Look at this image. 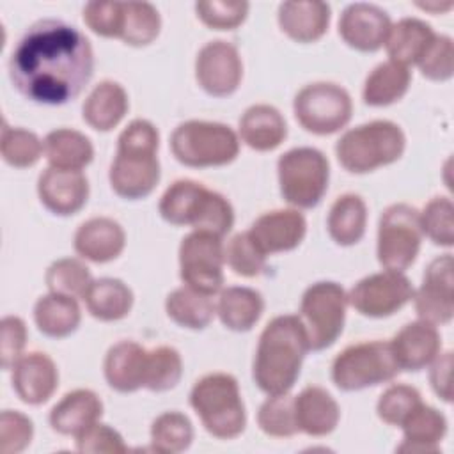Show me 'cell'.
Segmentation results:
<instances>
[{
  "instance_id": "1",
  "label": "cell",
  "mask_w": 454,
  "mask_h": 454,
  "mask_svg": "<svg viewBox=\"0 0 454 454\" xmlns=\"http://www.w3.org/2000/svg\"><path fill=\"white\" fill-rule=\"evenodd\" d=\"M94 73L90 41L62 20H39L18 39L9 59L14 89L39 105H66Z\"/></svg>"
},
{
  "instance_id": "2",
  "label": "cell",
  "mask_w": 454,
  "mask_h": 454,
  "mask_svg": "<svg viewBox=\"0 0 454 454\" xmlns=\"http://www.w3.org/2000/svg\"><path fill=\"white\" fill-rule=\"evenodd\" d=\"M309 349V337L300 316L273 317L261 332L255 349L252 369L255 385L268 395L289 392Z\"/></svg>"
},
{
  "instance_id": "3",
  "label": "cell",
  "mask_w": 454,
  "mask_h": 454,
  "mask_svg": "<svg viewBox=\"0 0 454 454\" xmlns=\"http://www.w3.org/2000/svg\"><path fill=\"white\" fill-rule=\"evenodd\" d=\"M160 135L145 119L131 121L117 138V153L108 170L112 190L128 200L147 197L160 181Z\"/></svg>"
},
{
  "instance_id": "4",
  "label": "cell",
  "mask_w": 454,
  "mask_h": 454,
  "mask_svg": "<svg viewBox=\"0 0 454 454\" xmlns=\"http://www.w3.org/2000/svg\"><path fill=\"white\" fill-rule=\"evenodd\" d=\"M158 209L161 218L172 225H190L193 231L213 232L220 238L234 225L231 202L193 179L174 181L163 192Z\"/></svg>"
},
{
  "instance_id": "5",
  "label": "cell",
  "mask_w": 454,
  "mask_h": 454,
  "mask_svg": "<svg viewBox=\"0 0 454 454\" xmlns=\"http://www.w3.org/2000/svg\"><path fill=\"white\" fill-rule=\"evenodd\" d=\"M190 404L204 429L220 440L239 436L247 426V411L238 380L227 372H211L195 381Z\"/></svg>"
},
{
  "instance_id": "6",
  "label": "cell",
  "mask_w": 454,
  "mask_h": 454,
  "mask_svg": "<svg viewBox=\"0 0 454 454\" xmlns=\"http://www.w3.org/2000/svg\"><path fill=\"white\" fill-rule=\"evenodd\" d=\"M406 147L403 129L385 119L348 129L335 144L339 163L353 174H365L397 161Z\"/></svg>"
},
{
  "instance_id": "7",
  "label": "cell",
  "mask_w": 454,
  "mask_h": 454,
  "mask_svg": "<svg viewBox=\"0 0 454 454\" xmlns=\"http://www.w3.org/2000/svg\"><path fill=\"white\" fill-rule=\"evenodd\" d=\"M170 151L174 158L195 168L220 167L236 160L239 138L234 129L222 122L186 121L170 135Z\"/></svg>"
},
{
  "instance_id": "8",
  "label": "cell",
  "mask_w": 454,
  "mask_h": 454,
  "mask_svg": "<svg viewBox=\"0 0 454 454\" xmlns=\"http://www.w3.org/2000/svg\"><path fill=\"white\" fill-rule=\"evenodd\" d=\"M278 184L284 200L294 207L310 209L326 193L330 165L316 147H294L284 153L277 163Z\"/></svg>"
},
{
  "instance_id": "9",
  "label": "cell",
  "mask_w": 454,
  "mask_h": 454,
  "mask_svg": "<svg viewBox=\"0 0 454 454\" xmlns=\"http://www.w3.org/2000/svg\"><path fill=\"white\" fill-rule=\"evenodd\" d=\"M390 342L364 340L344 348L332 364V380L344 392L376 387L399 372Z\"/></svg>"
},
{
  "instance_id": "10",
  "label": "cell",
  "mask_w": 454,
  "mask_h": 454,
  "mask_svg": "<svg viewBox=\"0 0 454 454\" xmlns=\"http://www.w3.org/2000/svg\"><path fill=\"white\" fill-rule=\"evenodd\" d=\"M348 303V293L337 282L323 280L305 289L298 316L312 351H321L337 340L344 328Z\"/></svg>"
},
{
  "instance_id": "11",
  "label": "cell",
  "mask_w": 454,
  "mask_h": 454,
  "mask_svg": "<svg viewBox=\"0 0 454 454\" xmlns=\"http://www.w3.org/2000/svg\"><path fill=\"white\" fill-rule=\"evenodd\" d=\"M422 227L419 211L404 202L388 206L378 223V261L385 270L404 271L420 250Z\"/></svg>"
},
{
  "instance_id": "12",
  "label": "cell",
  "mask_w": 454,
  "mask_h": 454,
  "mask_svg": "<svg viewBox=\"0 0 454 454\" xmlns=\"http://www.w3.org/2000/svg\"><path fill=\"white\" fill-rule=\"evenodd\" d=\"M293 110L305 131L332 135L349 122L353 103L344 87L332 82H314L298 90Z\"/></svg>"
},
{
  "instance_id": "13",
  "label": "cell",
  "mask_w": 454,
  "mask_h": 454,
  "mask_svg": "<svg viewBox=\"0 0 454 454\" xmlns=\"http://www.w3.org/2000/svg\"><path fill=\"white\" fill-rule=\"evenodd\" d=\"M225 248L222 238L206 232L192 231L179 245V277L184 286L213 296L223 284Z\"/></svg>"
},
{
  "instance_id": "14",
  "label": "cell",
  "mask_w": 454,
  "mask_h": 454,
  "mask_svg": "<svg viewBox=\"0 0 454 454\" xmlns=\"http://www.w3.org/2000/svg\"><path fill=\"white\" fill-rule=\"evenodd\" d=\"M413 286L401 271L385 270L358 280L348 294L356 312L367 317H387L413 298Z\"/></svg>"
},
{
  "instance_id": "15",
  "label": "cell",
  "mask_w": 454,
  "mask_h": 454,
  "mask_svg": "<svg viewBox=\"0 0 454 454\" xmlns=\"http://www.w3.org/2000/svg\"><path fill=\"white\" fill-rule=\"evenodd\" d=\"M454 261L450 254L434 257L422 277V284L413 291L415 312L419 319L431 325H447L454 316Z\"/></svg>"
},
{
  "instance_id": "16",
  "label": "cell",
  "mask_w": 454,
  "mask_h": 454,
  "mask_svg": "<svg viewBox=\"0 0 454 454\" xmlns=\"http://www.w3.org/2000/svg\"><path fill=\"white\" fill-rule=\"evenodd\" d=\"M195 78L209 96H231L243 78L238 48L222 39L206 43L195 59Z\"/></svg>"
},
{
  "instance_id": "17",
  "label": "cell",
  "mask_w": 454,
  "mask_h": 454,
  "mask_svg": "<svg viewBox=\"0 0 454 454\" xmlns=\"http://www.w3.org/2000/svg\"><path fill=\"white\" fill-rule=\"evenodd\" d=\"M388 14L367 2H356L348 5L339 18V35L342 41L358 51L380 50L390 32Z\"/></svg>"
},
{
  "instance_id": "18",
  "label": "cell",
  "mask_w": 454,
  "mask_h": 454,
  "mask_svg": "<svg viewBox=\"0 0 454 454\" xmlns=\"http://www.w3.org/2000/svg\"><path fill=\"white\" fill-rule=\"evenodd\" d=\"M37 193L48 211L59 216H69L85 206L89 181L82 170L48 167L37 179Z\"/></svg>"
},
{
  "instance_id": "19",
  "label": "cell",
  "mask_w": 454,
  "mask_h": 454,
  "mask_svg": "<svg viewBox=\"0 0 454 454\" xmlns=\"http://www.w3.org/2000/svg\"><path fill=\"white\" fill-rule=\"evenodd\" d=\"M248 232L266 255L287 252L303 241L307 220L298 209H275L255 218Z\"/></svg>"
},
{
  "instance_id": "20",
  "label": "cell",
  "mask_w": 454,
  "mask_h": 454,
  "mask_svg": "<svg viewBox=\"0 0 454 454\" xmlns=\"http://www.w3.org/2000/svg\"><path fill=\"white\" fill-rule=\"evenodd\" d=\"M390 348L401 371H420L438 356L442 339L434 325L419 319L404 325L392 337Z\"/></svg>"
},
{
  "instance_id": "21",
  "label": "cell",
  "mask_w": 454,
  "mask_h": 454,
  "mask_svg": "<svg viewBox=\"0 0 454 454\" xmlns=\"http://www.w3.org/2000/svg\"><path fill=\"white\" fill-rule=\"evenodd\" d=\"M59 387L55 362L41 351L21 355L12 367V388L27 404L46 403Z\"/></svg>"
},
{
  "instance_id": "22",
  "label": "cell",
  "mask_w": 454,
  "mask_h": 454,
  "mask_svg": "<svg viewBox=\"0 0 454 454\" xmlns=\"http://www.w3.org/2000/svg\"><path fill=\"white\" fill-rule=\"evenodd\" d=\"M126 234L119 222L108 216L85 220L74 232V250L80 257L92 262H108L121 255Z\"/></svg>"
},
{
  "instance_id": "23",
  "label": "cell",
  "mask_w": 454,
  "mask_h": 454,
  "mask_svg": "<svg viewBox=\"0 0 454 454\" xmlns=\"http://www.w3.org/2000/svg\"><path fill=\"white\" fill-rule=\"evenodd\" d=\"M147 349L135 340H119L114 344L103 362L106 383L122 394L135 392L144 387Z\"/></svg>"
},
{
  "instance_id": "24",
  "label": "cell",
  "mask_w": 454,
  "mask_h": 454,
  "mask_svg": "<svg viewBox=\"0 0 454 454\" xmlns=\"http://www.w3.org/2000/svg\"><path fill=\"white\" fill-rule=\"evenodd\" d=\"M103 415V403L96 392L76 388L67 392L50 411V426L53 431L67 436H78L82 431L96 424Z\"/></svg>"
},
{
  "instance_id": "25",
  "label": "cell",
  "mask_w": 454,
  "mask_h": 454,
  "mask_svg": "<svg viewBox=\"0 0 454 454\" xmlns=\"http://www.w3.org/2000/svg\"><path fill=\"white\" fill-rule=\"evenodd\" d=\"M298 429L309 436L330 434L340 419L337 401L321 387H305L294 397Z\"/></svg>"
},
{
  "instance_id": "26",
  "label": "cell",
  "mask_w": 454,
  "mask_h": 454,
  "mask_svg": "<svg viewBox=\"0 0 454 454\" xmlns=\"http://www.w3.org/2000/svg\"><path fill=\"white\" fill-rule=\"evenodd\" d=\"M278 25L296 43H314L325 35L330 25V5L325 2H282Z\"/></svg>"
},
{
  "instance_id": "27",
  "label": "cell",
  "mask_w": 454,
  "mask_h": 454,
  "mask_svg": "<svg viewBox=\"0 0 454 454\" xmlns=\"http://www.w3.org/2000/svg\"><path fill=\"white\" fill-rule=\"evenodd\" d=\"M403 443L397 452H438L447 433V419L429 404H417L403 420Z\"/></svg>"
},
{
  "instance_id": "28",
  "label": "cell",
  "mask_w": 454,
  "mask_h": 454,
  "mask_svg": "<svg viewBox=\"0 0 454 454\" xmlns=\"http://www.w3.org/2000/svg\"><path fill=\"white\" fill-rule=\"evenodd\" d=\"M239 137L250 149L273 151L287 137V124L275 106L252 105L239 119Z\"/></svg>"
},
{
  "instance_id": "29",
  "label": "cell",
  "mask_w": 454,
  "mask_h": 454,
  "mask_svg": "<svg viewBox=\"0 0 454 454\" xmlns=\"http://www.w3.org/2000/svg\"><path fill=\"white\" fill-rule=\"evenodd\" d=\"M128 108L129 101L124 87L114 80H103L89 92L82 115L90 128L110 131L122 121Z\"/></svg>"
},
{
  "instance_id": "30",
  "label": "cell",
  "mask_w": 454,
  "mask_h": 454,
  "mask_svg": "<svg viewBox=\"0 0 454 454\" xmlns=\"http://www.w3.org/2000/svg\"><path fill=\"white\" fill-rule=\"evenodd\" d=\"M264 300L259 291L245 286H231L220 293L216 314L222 325L232 332H248L259 321Z\"/></svg>"
},
{
  "instance_id": "31",
  "label": "cell",
  "mask_w": 454,
  "mask_h": 454,
  "mask_svg": "<svg viewBox=\"0 0 454 454\" xmlns=\"http://www.w3.org/2000/svg\"><path fill=\"white\" fill-rule=\"evenodd\" d=\"M82 319L76 298L60 293H48L34 305V321L48 337L62 339L71 335Z\"/></svg>"
},
{
  "instance_id": "32",
  "label": "cell",
  "mask_w": 454,
  "mask_h": 454,
  "mask_svg": "<svg viewBox=\"0 0 454 454\" xmlns=\"http://www.w3.org/2000/svg\"><path fill=\"white\" fill-rule=\"evenodd\" d=\"M83 301L92 317L99 321H119L129 314L133 293L122 280L103 277L92 280Z\"/></svg>"
},
{
  "instance_id": "33",
  "label": "cell",
  "mask_w": 454,
  "mask_h": 454,
  "mask_svg": "<svg viewBox=\"0 0 454 454\" xmlns=\"http://www.w3.org/2000/svg\"><path fill=\"white\" fill-rule=\"evenodd\" d=\"M367 206L356 193H344L330 207L326 227L330 238L340 247L358 243L365 234Z\"/></svg>"
},
{
  "instance_id": "34",
  "label": "cell",
  "mask_w": 454,
  "mask_h": 454,
  "mask_svg": "<svg viewBox=\"0 0 454 454\" xmlns=\"http://www.w3.org/2000/svg\"><path fill=\"white\" fill-rule=\"evenodd\" d=\"M434 37L431 25L419 18H403L390 27L385 46L392 62L401 66L417 64Z\"/></svg>"
},
{
  "instance_id": "35",
  "label": "cell",
  "mask_w": 454,
  "mask_h": 454,
  "mask_svg": "<svg viewBox=\"0 0 454 454\" xmlns=\"http://www.w3.org/2000/svg\"><path fill=\"white\" fill-rule=\"evenodd\" d=\"M44 154L50 167L64 170H82L94 158L90 140L71 128H59L44 137Z\"/></svg>"
},
{
  "instance_id": "36",
  "label": "cell",
  "mask_w": 454,
  "mask_h": 454,
  "mask_svg": "<svg viewBox=\"0 0 454 454\" xmlns=\"http://www.w3.org/2000/svg\"><path fill=\"white\" fill-rule=\"evenodd\" d=\"M411 82V73L406 66L387 60L378 64L365 78L362 98L371 106H387L399 101Z\"/></svg>"
},
{
  "instance_id": "37",
  "label": "cell",
  "mask_w": 454,
  "mask_h": 454,
  "mask_svg": "<svg viewBox=\"0 0 454 454\" xmlns=\"http://www.w3.org/2000/svg\"><path fill=\"white\" fill-rule=\"evenodd\" d=\"M165 310L176 325L190 330H202L213 321L216 305L209 294L183 286L168 293Z\"/></svg>"
},
{
  "instance_id": "38",
  "label": "cell",
  "mask_w": 454,
  "mask_h": 454,
  "mask_svg": "<svg viewBox=\"0 0 454 454\" xmlns=\"http://www.w3.org/2000/svg\"><path fill=\"white\" fill-rule=\"evenodd\" d=\"M161 28V18L156 7L149 2H122L121 35L129 46L151 44Z\"/></svg>"
},
{
  "instance_id": "39",
  "label": "cell",
  "mask_w": 454,
  "mask_h": 454,
  "mask_svg": "<svg viewBox=\"0 0 454 454\" xmlns=\"http://www.w3.org/2000/svg\"><path fill=\"white\" fill-rule=\"evenodd\" d=\"M193 440V426L181 411H165L151 424V443L156 452L177 454L186 450Z\"/></svg>"
},
{
  "instance_id": "40",
  "label": "cell",
  "mask_w": 454,
  "mask_h": 454,
  "mask_svg": "<svg viewBox=\"0 0 454 454\" xmlns=\"http://www.w3.org/2000/svg\"><path fill=\"white\" fill-rule=\"evenodd\" d=\"M257 424L264 434L273 438H289L300 433L294 395H289V392L270 395L257 411Z\"/></svg>"
},
{
  "instance_id": "41",
  "label": "cell",
  "mask_w": 454,
  "mask_h": 454,
  "mask_svg": "<svg viewBox=\"0 0 454 454\" xmlns=\"http://www.w3.org/2000/svg\"><path fill=\"white\" fill-rule=\"evenodd\" d=\"M44 280L50 293L83 298L94 278L89 268L80 259L62 257L48 266Z\"/></svg>"
},
{
  "instance_id": "42",
  "label": "cell",
  "mask_w": 454,
  "mask_h": 454,
  "mask_svg": "<svg viewBox=\"0 0 454 454\" xmlns=\"http://www.w3.org/2000/svg\"><path fill=\"white\" fill-rule=\"evenodd\" d=\"M183 376V360L176 348L158 346L147 351L144 387L153 392L174 388Z\"/></svg>"
},
{
  "instance_id": "43",
  "label": "cell",
  "mask_w": 454,
  "mask_h": 454,
  "mask_svg": "<svg viewBox=\"0 0 454 454\" xmlns=\"http://www.w3.org/2000/svg\"><path fill=\"white\" fill-rule=\"evenodd\" d=\"M44 151V142L34 131L25 128H11L4 124L0 138V153L5 163L16 168H27L39 161Z\"/></svg>"
},
{
  "instance_id": "44",
  "label": "cell",
  "mask_w": 454,
  "mask_h": 454,
  "mask_svg": "<svg viewBox=\"0 0 454 454\" xmlns=\"http://www.w3.org/2000/svg\"><path fill=\"white\" fill-rule=\"evenodd\" d=\"M422 234L434 245H454V206L449 197H433L419 213Z\"/></svg>"
},
{
  "instance_id": "45",
  "label": "cell",
  "mask_w": 454,
  "mask_h": 454,
  "mask_svg": "<svg viewBox=\"0 0 454 454\" xmlns=\"http://www.w3.org/2000/svg\"><path fill=\"white\" fill-rule=\"evenodd\" d=\"M266 257L248 231L234 234L225 247V262L239 277H257L262 273Z\"/></svg>"
},
{
  "instance_id": "46",
  "label": "cell",
  "mask_w": 454,
  "mask_h": 454,
  "mask_svg": "<svg viewBox=\"0 0 454 454\" xmlns=\"http://www.w3.org/2000/svg\"><path fill=\"white\" fill-rule=\"evenodd\" d=\"M420 403H422L420 392L415 387L395 383V385H390L380 395L376 411L385 424L401 426L403 420L411 413V410Z\"/></svg>"
},
{
  "instance_id": "47",
  "label": "cell",
  "mask_w": 454,
  "mask_h": 454,
  "mask_svg": "<svg viewBox=\"0 0 454 454\" xmlns=\"http://www.w3.org/2000/svg\"><path fill=\"white\" fill-rule=\"evenodd\" d=\"M199 20L213 30H232L241 25L248 14V2L239 0H207L197 2Z\"/></svg>"
},
{
  "instance_id": "48",
  "label": "cell",
  "mask_w": 454,
  "mask_h": 454,
  "mask_svg": "<svg viewBox=\"0 0 454 454\" xmlns=\"http://www.w3.org/2000/svg\"><path fill=\"white\" fill-rule=\"evenodd\" d=\"M422 76L433 82H445L454 73V46L452 39L443 34H434L422 57L417 62Z\"/></svg>"
},
{
  "instance_id": "49",
  "label": "cell",
  "mask_w": 454,
  "mask_h": 454,
  "mask_svg": "<svg viewBox=\"0 0 454 454\" xmlns=\"http://www.w3.org/2000/svg\"><path fill=\"white\" fill-rule=\"evenodd\" d=\"M34 436L32 420L21 411L4 410L0 415V450L4 454H18L25 450Z\"/></svg>"
},
{
  "instance_id": "50",
  "label": "cell",
  "mask_w": 454,
  "mask_h": 454,
  "mask_svg": "<svg viewBox=\"0 0 454 454\" xmlns=\"http://www.w3.org/2000/svg\"><path fill=\"white\" fill-rule=\"evenodd\" d=\"M83 21L98 35L119 37L122 27V2H89L83 7Z\"/></svg>"
},
{
  "instance_id": "51",
  "label": "cell",
  "mask_w": 454,
  "mask_h": 454,
  "mask_svg": "<svg viewBox=\"0 0 454 454\" xmlns=\"http://www.w3.org/2000/svg\"><path fill=\"white\" fill-rule=\"evenodd\" d=\"M76 438V450L83 454H122L128 450L119 431L106 424H92L85 431H82Z\"/></svg>"
},
{
  "instance_id": "52",
  "label": "cell",
  "mask_w": 454,
  "mask_h": 454,
  "mask_svg": "<svg viewBox=\"0 0 454 454\" xmlns=\"http://www.w3.org/2000/svg\"><path fill=\"white\" fill-rule=\"evenodd\" d=\"M2 340H0V358L2 367L12 369L14 364L21 358V351L27 342V326L25 321L18 316H5L2 319Z\"/></svg>"
},
{
  "instance_id": "53",
  "label": "cell",
  "mask_w": 454,
  "mask_h": 454,
  "mask_svg": "<svg viewBox=\"0 0 454 454\" xmlns=\"http://www.w3.org/2000/svg\"><path fill=\"white\" fill-rule=\"evenodd\" d=\"M429 381L438 397H442L445 403L452 401V387H450V372H452V353H438V356L429 364Z\"/></svg>"
},
{
  "instance_id": "54",
  "label": "cell",
  "mask_w": 454,
  "mask_h": 454,
  "mask_svg": "<svg viewBox=\"0 0 454 454\" xmlns=\"http://www.w3.org/2000/svg\"><path fill=\"white\" fill-rule=\"evenodd\" d=\"M417 5L422 7V9H426V11H445V9H449L452 4L447 2L445 5H438V4H417Z\"/></svg>"
}]
</instances>
